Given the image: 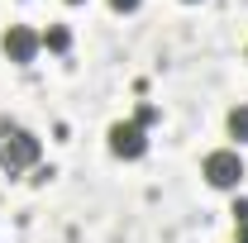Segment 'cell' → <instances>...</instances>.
<instances>
[{"instance_id":"6da1fadb","label":"cell","mask_w":248,"mask_h":243,"mask_svg":"<svg viewBox=\"0 0 248 243\" xmlns=\"http://www.w3.org/2000/svg\"><path fill=\"white\" fill-rule=\"evenodd\" d=\"M38 152H43V143L33 138L29 129L0 124V167H5V172H24V167H33Z\"/></svg>"},{"instance_id":"7a4b0ae2","label":"cell","mask_w":248,"mask_h":243,"mask_svg":"<svg viewBox=\"0 0 248 243\" xmlns=\"http://www.w3.org/2000/svg\"><path fill=\"white\" fill-rule=\"evenodd\" d=\"M205 182L215 186V191H239V182H244V157L234 148H215L210 157H205Z\"/></svg>"},{"instance_id":"3957f363","label":"cell","mask_w":248,"mask_h":243,"mask_svg":"<svg viewBox=\"0 0 248 243\" xmlns=\"http://www.w3.org/2000/svg\"><path fill=\"white\" fill-rule=\"evenodd\" d=\"M110 152H115V157H124V162H139V157L148 152V129H139L134 120L110 124Z\"/></svg>"},{"instance_id":"277c9868","label":"cell","mask_w":248,"mask_h":243,"mask_svg":"<svg viewBox=\"0 0 248 243\" xmlns=\"http://www.w3.org/2000/svg\"><path fill=\"white\" fill-rule=\"evenodd\" d=\"M0 48H5V58H10V62L29 67V62L38 58V48H43V38H38L29 24H10V29H5V38H0Z\"/></svg>"},{"instance_id":"5b68a950","label":"cell","mask_w":248,"mask_h":243,"mask_svg":"<svg viewBox=\"0 0 248 243\" xmlns=\"http://www.w3.org/2000/svg\"><path fill=\"white\" fill-rule=\"evenodd\" d=\"M38 38H43V48H48V53H67V48H72V29H67V24H53V29L38 33Z\"/></svg>"},{"instance_id":"8992f818","label":"cell","mask_w":248,"mask_h":243,"mask_svg":"<svg viewBox=\"0 0 248 243\" xmlns=\"http://www.w3.org/2000/svg\"><path fill=\"white\" fill-rule=\"evenodd\" d=\"M224 124H229V138H239V143H248V105H234Z\"/></svg>"},{"instance_id":"52a82bcc","label":"cell","mask_w":248,"mask_h":243,"mask_svg":"<svg viewBox=\"0 0 248 243\" xmlns=\"http://www.w3.org/2000/svg\"><path fill=\"white\" fill-rule=\"evenodd\" d=\"M134 124H139V129H148V124H157V105H139V115H134Z\"/></svg>"},{"instance_id":"ba28073f","label":"cell","mask_w":248,"mask_h":243,"mask_svg":"<svg viewBox=\"0 0 248 243\" xmlns=\"http://www.w3.org/2000/svg\"><path fill=\"white\" fill-rule=\"evenodd\" d=\"M139 5H143V0H110V10H115V15H134Z\"/></svg>"},{"instance_id":"9c48e42d","label":"cell","mask_w":248,"mask_h":243,"mask_svg":"<svg viewBox=\"0 0 248 243\" xmlns=\"http://www.w3.org/2000/svg\"><path fill=\"white\" fill-rule=\"evenodd\" d=\"M234 219H239V224H248V196H239V200H234Z\"/></svg>"},{"instance_id":"30bf717a","label":"cell","mask_w":248,"mask_h":243,"mask_svg":"<svg viewBox=\"0 0 248 243\" xmlns=\"http://www.w3.org/2000/svg\"><path fill=\"white\" fill-rule=\"evenodd\" d=\"M239 243H248V224H239Z\"/></svg>"},{"instance_id":"8fae6325","label":"cell","mask_w":248,"mask_h":243,"mask_svg":"<svg viewBox=\"0 0 248 243\" xmlns=\"http://www.w3.org/2000/svg\"><path fill=\"white\" fill-rule=\"evenodd\" d=\"M67 5H86V0H67Z\"/></svg>"},{"instance_id":"7c38bea8","label":"cell","mask_w":248,"mask_h":243,"mask_svg":"<svg viewBox=\"0 0 248 243\" xmlns=\"http://www.w3.org/2000/svg\"><path fill=\"white\" fill-rule=\"evenodd\" d=\"M186 5H196V0H186Z\"/></svg>"}]
</instances>
